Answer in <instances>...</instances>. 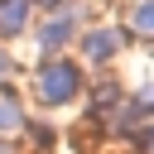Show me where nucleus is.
Masks as SVG:
<instances>
[{
    "mask_svg": "<svg viewBox=\"0 0 154 154\" xmlns=\"http://www.w3.org/2000/svg\"><path fill=\"white\" fill-rule=\"evenodd\" d=\"M82 67L72 63V58H43L38 63V72H34V101L38 106H67V101H77L82 96Z\"/></svg>",
    "mask_w": 154,
    "mask_h": 154,
    "instance_id": "obj_1",
    "label": "nucleus"
},
{
    "mask_svg": "<svg viewBox=\"0 0 154 154\" xmlns=\"http://www.w3.org/2000/svg\"><path fill=\"white\" fill-rule=\"evenodd\" d=\"M72 38H77V10H53V14L38 24V53H43V58H58Z\"/></svg>",
    "mask_w": 154,
    "mask_h": 154,
    "instance_id": "obj_2",
    "label": "nucleus"
},
{
    "mask_svg": "<svg viewBox=\"0 0 154 154\" xmlns=\"http://www.w3.org/2000/svg\"><path fill=\"white\" fill-rule=\"evenodd\" d=\"M125 48V29H87L82 34V58L87 63H111Z\"/></svg>",
    "mask_w": 154,
    "mask_h": 154,
    "instance_id": "obj_3",
    "label": "nucleus"
},
{
    "mask_svg": "<svg viewBox=\"0 0 154 154\" xmlns=\"http://www.w3.org/2000/svg\"><path fill=\"white\" fill-rule=\"evenodd\" d=\"M29 14H34V0H0V34L14 38L29 29Z\"/></svg>",
    "mask_w": 154,
    "mask_h": 154,
    "instance_id": "obj_4",
    "label": "nucleus"
},
{
    "mask_svg": "<svg viewBox=\"0 0 154 154\" xmlns=\"http://www.w3.org/2000/svg\"><path fill=\"white\" fill-rule=\"evenodd\" d=\"M24 101L10 91V87H0V135H14V130H24Z\"/></svg>",
    "mask_w": 154,
    "mask_h": 154,
    "instance_id": "obj_5",
    "label": "nucleus"
},
{
    "mask_svg": "<svg viewBox=\"0 0 154 154\" xmlns=\"http://www.w3.org/2000/svg\"><path fill=\"white\" fill-rule=\"evenodd\" d=\"M130 29L135 34H154V0H135L130 5Z\"/></svg>",
    "mask_w": 154,
    "mask_h": 154,
    "instance_id": "obj_6",
    "label": "nucleus"
},
{
    "mask_svg": "<svg viewBox=\"0 0 154 154\" xmlns=\"http://www.w3.org/2000/svg\"><path fill=\"white\" fill-rule=\"evenodd\" d=\"M24 130L34 135V144H38V149H48V144H53V125H38V120H24Z\"/></svg>",
    "mask_w": 154,
    "mask_h": 154,
    "instance_id": "obj_7",
    "label": "nucleus"
},
{
    "mask_svg": "<svg viewBox=\"0 0 154 154\" xmlns=\"http://www.w3.org/2000/svg\"><path fill=\"white\" fill-rule=\"evenodd\" d=\"M10 72H14V58H10V53H5V48H0V87H5V82H10Z\"/></svg>",
    "mask_w": 154,
    "mask_h": 154,
    "instance_id": "obj_8",
    "label": "nucleus"
},
{
    "mask_svg": "<svg viewBox=\"0 0 154 154\" xmlns=\"http://www.w3.org/2000/svg\"><path fill=\"white\" fill-rule=\"evenodd\" d=\"M34 5H43V10H63L67 0H34Z\"/></svg>",
    "mask_w": 154,
    "mask_h": 154,
    "instance_id": "obj_9",
    "label": "nucleus"
},
{
    "mask_svg": "<svg viewBox=\"0 0 154 154\" xmlns=\"http://www.w3.org/2000/svg\"><path fill=\"white\" fill-rule=\"evenodd\" d=\"M0 154H10V144H0Z\"/></svg>",
    "mask_w": 154,
    "mask_h": 154,
    "instance_id": "obj_10",
    "label": "nucleus"
}]
</instances>
